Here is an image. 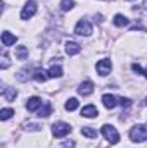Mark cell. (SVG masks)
<instances>
[{"label": "cell", "instance_id": "1", "mask_svg": "<svg viewBox=\"0 0 147 148\" xmlns=\"http://www.w3.org/2000/svg\"><path fill=\"white\" fill-rule=\"evenodd\" d=\"M130 138H132V141H135V143L146 141L147 140V126H144V124L133 126V127L130 129Z\"/></svg>", "mask_w": 147, "mask_h": 148}, {"label": "cell", "instance_id": "2", "mask_svg": "<svg viewBox=\"0 0 147 148\" xmlns=\"http://www.w3.org/2000/svg\"><path fill=\"white\" fill-rule=\"evenodd\" d=\"M102 134H104V138H106L109 143H112V145L119 141V134H118L116 127L111 126V124H104V126H102Z\"/></svg>", "mask_w": 147, "mask_h": 148}, {"label": "cell", "instance_id": "3", "mask_svg": "<svg viewBox=\"0 0 147 148\" xmlns=\"http://www.w3.org/2000/svg\"><path fill=\"white\" fill-rule=\"evenodd\" d=\"M52 133H54L55 138H62V136H66V134L71 133V126L66 124V122H55L52 126Z\"/></svg>", "mask_w": 147, "mask_h": 148}, {"label": "cell", "instance_id": "4", "mask_svg": "<svg viewBox=\"0 0 147 148\" xmlns=\"http://www.w3.org/2000/svg\"><path fill=\"white\" fill-rule=\"evenodd\" d=\"M74 33H76V35H80V36H90V35H92V24H90L88 21L81 19V21L76 24Z\"/></svg>", "mask_w": 147, "mask_h": 148}, {"label": "cell", "instance_id": "5", "mask_svg": "<svg viewBox=\"0 0 147 148\" xmlns=\"http://www.w3.org/2000/svg\"><path fill=\"white\" fill-rule=\"evenodd\" d=\"M35 12H37V3L33 0H30V2H26V5L21 10V19H30L35 16Z\"/></svg>", "mask_w": 147, "mask_h": 148}, {"label": "cell", "instance_id": "6", "mask_svg": "<svg viewBox=\"0 0 147 148\" xmlns=\"http://www.w3.org/2000/svg\"><path fill=\"white\" fill-rule=\"evenodd\" d=\"M111 67H112V64H111L109 59H102L97 62V73L101 76H107L111 73Z\"/></svg>", "mask_w": 147, "mask_h": 148}, {"label": "cell", "instance_id": "7", "mask_svg": "<svg viewBox=\"0 0 147 148\" xmlns=\"http://www.w3.org/2000/svg\"><path fill=\"white\" fill-rule=\"evenodd\" d=\"M92 91H94V83L92 81H83L80 84V88H78V93L83 95V97H88Z\"/></svg>", "mask_w": 147, "mask_h": 148}, {"label": "cell", "instance_id": "8", "mask_svg": "<svg viewBox=\"0 0 147 148\" xmlns=\"http://www.w3.org/2000/svg\"><path fill=\"white\" fill-rule=\"evenodd\" d=\"M81 115H83V117H87V119H94V117H97V115H99V110H97V107H95V105H87V107H83V109H81Z\"/></svg>", "mask_w": 147, "mask_h": 148}, {"label": "cell", "instance_id": "9", "mask_svg": "<svg viewBox=\"0 0 147 148\" xmlns=\"http://www.w3.org/2000/svg\"><path fill=\"white\" fill-rule=\"evenodd\" d=\"M102 103H104L106 109H114V107L118 105V98H116L114 95H109V93H107V95L102 97Z\"/></svg>", "mask_w": 147, "mask_h": 148}, {"label": "cell", "instance_id": "10", "mask_svg": "<svg viewBox=\"0 0 147 148\" xmlns=\"http://www.w3.org/2000/svg\"><path fill=\"white\" fill-rule=\"evenodd\" d=\"M17 41V36L16 35H12V33H9V31H3L2 33V43H3V47H10V45H14Z\"/></svg>", "mask_w": 147, "mask_h": 148}, {"label": "cell", "instance_id": "11", "mask_svg": "<svg viewBox=\"0 0 147 148\" xmlns=\"http://www.w3.org/2000/svg\"><path fill=\"white\" fill-rule=\"evenodd\" d=\"M42 107V98H38V97H31L30 100H28V103H26V109L30 112H35L37 109Z\"/></svg>", "mask_w": 147, "mask_h": 148}, {"label": "cell", "instance_id": "12", "mask_svg": "<svg viewBox=\"0 0 147 148\" xmlns=\"http://www.w3.org/2000/svg\"><path fill=\"white\" fill-rule=\"evenodd\" d=\"M80 45L78 43H74V41H68L66 43V53L68 55H76V53H80Z\"/></svg>", "mask_w": 147, "mask_h": 148}, {"label": "cell", "instance_id": "13", "mask_svg": "<svg viewBox=\"0 0 147 148\" xmlns=\"http://www.w3.org/2000/svg\"><path fill=\"white\" fill-rule=\"evenodd\" d=\"M2 97L5 98V100H9V102H12L16 97H17V91L16 90H10V88H2Z\"/></svg>", "mask_w": 147, "mask_h": 148}, {"label": "cell", "instance_id": "14", "mask_svg": "<svg viewBox=\"0 0 147 148\" xmlns=\"http://www.w3.org/2000/svg\"><path fill=\"white\" fill-rule=\"evenodd\" d=\"M33 79L38 81V83H45V81L49 79V73H45L43 69H37V71L33 73Z\"/></svg>", "mask_w": 147, "mask_h": 148}, {"label": "cell", "instance_id": "15", "mask_svg": "<svg viewBox=\"0 0 147 148\" xmlns=\"http://www.w3.org/2000/svg\"><path fill=\"white\" fill-rule=\"evenodd\" d=\"M112 23H114L116 26L123 28V26H126V24H128L130 21H128V19H126V17H125L123 14H116V16H114V19H112Z\"/></svg>", "mask_w": 147, "mask_h": 148}, {"label": "cell", "instance_id": "16", "mask_svg": "<svg viewBox=\"0 0 147 148\" xmlns=\"http://www.w3.org/2000/svg\"><path fill=\"white\" fill-rule=\"evenodd\" d=\"M16 57H17V60H24L28 57V47H17L16 48Z\"/></svg>", "mask_w": 147, "mask_h": 148}, {"label": "cell", "instance_id": "17", "mask_svg": "<svg viewBox=\"0 0 147 148\" xmlns=\"http://www.w3.org/2000/svg\"><path fill=\"white\" fill-rule=\"evenodd\" d=\"M62 76V67L61 66H52L49 69V77H61Z\"/></svg>", "mask_w": 147, "mask_h": 148}, {"label": "cell", "instance_id": "18", "mask_svg": "<svg viewBox=\"0 0 147 148\" xmlns=\"http://www.w3.org/2000/svg\"><path fill=\"white\" fill-rule=\"evenodd\" d=\"M50 112H52V105L49 102H45L43 103V109H40V112H38V117H49Z\"/></svg>", "mask_w": 147, "mask_h": 148}, {"label": "cell", "instance_id": "19", "mask_svg": "<svg viewBox=\"0 0 147 148\" xmlns=\"http://www.w3.org/2000/svg\"><path fill=\"white\" fill-rule=\"evenodd\" d=\"M81 134L87 136V138H97V129H94V127H83Z\"/></svg>", "mask_w": 147, "mask_h": 148}, {"label": "cell", "instance_id": "20", "mask_svg": "<svg viewBox=\"0 0 147 148\" xmlns=\"http://www.w3.org/2000/svg\"><path fill=\"white\" fill-rule=\"evenodd\" d=\"M78 105H80V103H78V100H76V98H69V100L66 102V105H64V107H66V110L73 112V110L78 109Z\"/></svg>", "mask_w": 147, "mask_h": 148}, {"label": "cell", "instance_id": "21", "mask_svg": "<svg viewBox=\"0 0 147 148\" xmlns=\"http://www.w3.org/2000/svg\"><path fill=\"white\" fill-rule=\"evenodd\" d=\"M74 7V0H61V10L68 12Z\"/></svg>", "mask_w": 147, "mask_h": 148}, {"label": "cell", "instance_id": "22", "mask_svg": "<svg viewBox=\"0 0 147 148\" xmlns=\"http://www.w3.org/2000/svg\"><path fill=\"white\" fill-rule=\"evenodd\" d=\"M14 115V109H2L0 110V119L2 121H7V119H10Z\"/></svg>", "mask_w": 147, "mask_h": 148}, {"label": "cell", "instance_id": "23", "mask_svg": "<svg viewBox=\"0 0 147 148\" xmlns=\"http://www.w3.org/2000/svg\"><path fill=\"white\" fill-rule=\"evenodd\" d=\"M118 102H119V105H121V107H125V109L132 107V100H130V98H125V97H121V98H118Z\"/></svg>", "mask_w": 147, "mask_h": 148}, {"label": "cell", "instance_id": "24", "mask_svg": "<svg viewBox=\"0 0 147 148\" xmlns=\"http://www.w3.org/2000/svg\"><path fill=\"white\" fill-rule=\"evenodd\" d=\"M132 69H133L135 73H139V74H142V76H146V77H147V71H146V69H142L139 64H133V66H132Z\"/></svg>", "mask_w": 147, "mask_h": 148}, {"label": "cell", "instance_id": "25", "mask_svg": "<svg viewBox=\"0 0 147 148\" xmlns=\"http://www.w3.org/2000/svg\"><path fill=\"white\" fill-rule=\"evenodd\" d=\"M7 59H9V57H7V53L3 52V53H2V69H5V67L9 66V60H7Z\"/></svg>", "mask_w": 147, "mask_h": 148}, {"label": "cell", "instance_id": "26", "mask_svg": "<svg viewBox=\"0 0 147 148\" xmlns=\"http://www.w3.org/2000/svg\"><path fill=\"white\" fill-rule=\"evenodd\" d=\"M61 148H74V141H64Z\"/></svg>", "mask_w": 147, "mask_h": 148}, {"label": "cell", "instance_id": "27", "mask_svg": "<svg viewBox=\"0 0 147 148\" xmlns=\"http://www.w3.org/2000/svg\"><path fill=\"white\" fill-rule=\"evenodd\" d=\"M26 127H28L30 131H37V129H40V126H38V124H28Z\"/></svg>", "mask_w": 147, "mask_h": 148}, {"label": "cell", "instance_id": "28", "mask_svg": "<svg viewBox=\"0 0 147 148\" xmlns=\"http://www.w3.org/2000/svg\"><path fill=\"white\" fill-rule=\"evenodd\" d=\"M144 7L147 9V0H144Z\"/></svg>", "mask_w": 147, "mask_h": 148}, {"label": "cell", "instance_id": "29", "mask_svg": "<svg viewBox=\"0 0 147 148\" xmlns=\"http://www.w3.org/2000/svg\"><path fill=\"white\" fill-rule=\"evenodd\" d=\"M146 105H147V98H146Z\"/></svg>", "mask_w": 147, "mask_h": 148}]
</instances>
